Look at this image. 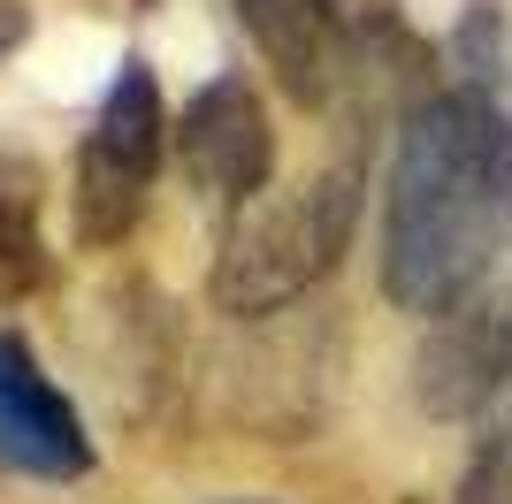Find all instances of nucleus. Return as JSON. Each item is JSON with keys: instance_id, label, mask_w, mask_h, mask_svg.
<instances>
[{"instance_id": "nucleus-2", "label": "nucleus", "mask_w": 512, "mask_h": 504, "mask_svg": "<svg viewBox=\"0 0 512 504\" xmlns=\"http://www.w3.org/2000/svg\"><path fill=\"white\" fill-rule=\"evenodd\" d=\"M360 222V168L344 161L329 176H306L291 191H260L253 207H237L214 252V306L237 321L283 314L291 298H306L321 275L344 260Z\"/></svg>"}, {"instance_id": "nucleus-7", "label": "nucleus", "mask_w": 512, "mask_h": 504, "mask_svg": "<svg viewBox=\"0 0 512 504\" xmlns=\"http://www.w3.org/2000/svg\"><path fill=\"white\" fill-rule=\"evenodd\" d=\"M39 207H46V176H39V161L0 146V314H16L23 298L46 283Z\"/></svg>"}, {"instance_id": "nucleus-8", "label": "nucleus", "mask_w": 512, "mask_h": 504, "mask_svg": "<svg viewBox=\"0 0 512 504\" xmlns=\"http://www.w3.org/2000/svg\"><path fill=\"white\" fill-rule=\"evenodd\" d=\"M459 504H512V420L482 436L467 482H459Z\"/></svg>"}, {"instance_id": "nucleus-4", "label": "nucleus", "mask_w": 512, "mask_h": 504, "mask_svg": "<svg viewBox=\"0 0 512 504\" xmlns=\"http://www.w3.org/2000/svg\"><path fill=\"white\" fill-rule=\"evenodd\" d=\"M176 161L192 176V191L222 199V207H253L268 176H276V130L260 107L253 77L222 69L214 84H199L184 123H176Z\"/></svg>"}, {"instance_id": "nucleus-10", "label": "nucleus", "mask_w": 512, "mask_h": 504, "mask_svg": "<svg viewBox=\"0 0 512 504\" xmlns=\"http://www.w3.org/2000/svg\"><path fill=\"white\" fill-rule=\"evenodd\" d=\"M222 504H260V497H222Z\"/></svg>"}, {"instance_id": "nucleus-6", "label": "nucleus", "mask_w": 512, "mask_h": 504, "mask_svg": "<svg viewBox=\"0 0 512 504\" xmlns=\"http://www.w3.org/2000/svg\"><path fill=\"white\" fill-rule=\"evenodd\" d=\"M0 459L39 474V482H77L92 474V436L77 405L39 375L23 336H0Z\"/></svg>"}, {"instance_id": "nucleus-9", "label": "nucleus", "mask_w": 512, "mask_h": 504, "mask_svg": "<svg viewBox=\"0 0 512 504\" xmlns=\"http://www.w3.org/2000/svg\"><path fill=\"white\" fill-rule=\"evenodd\" d=\"M23 31H31L23 0H0V54H8V46H23Z\"/></svg>"}, {"instance_id": "nucleus-5", "label": "nucleus", "mask_w": 512, "mask_h": 504, "mask_svg": "<svg viewBox=\"0 0 512 504\" xmlns=\"http://www.w3.org/2000/svg\"><path fill=\"white\" fill-rule=\"evenodd\" d=\"M260 62L299 107H329L352 77V0H230Z\"/></svg>"}, {"instance_id": "nucleus-1", "label": "nucleus", "mask_w": 512, "mask_h": 504, "mask_svg": "<svg viewBox=\"0 0 512 504\" xmlns=\"http://www.w3.org/2000/svg\"><path fill=\"white\" fill-rule=\"evenodd\" d=\"M512 245V115L474 92H428L398 123L383 184V298L444 321Z\"/></svg>"}, {"instance_id": "nucleus-3", "label": "nucleus", "mask_w": 512, "mask_h": 504, "mask_svg": "<svg viewBox=\"0 0 512 504\" xmlns=\"http://www.w3.org/2000/svg\"><path fill=\"white\" fill-rule=\"evenodd\" d=\"M161 146H169V115H161V84L153 69L130 54L107 84L100 115L85 130V153H77V191H69V214H77V245H123L146 214V191L161 176Z\"/></svg>"}]
</instances>
